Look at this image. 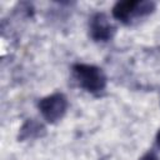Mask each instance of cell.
<instances>
[{
  "mask_svg": "<svg viewBox=\"0 0 160 160\" xmlns=\"http://www.w3.org/2000/svg\"><path fill=\"white\" fill-rule=\"evenodd\" d=\"M78 84L89 92H99L105 89L106 76L102 70L94 65L76 64L72 68Z\"/></svg>",
  "mask_w": 160,
  "mask_h": 160,
  "instance_id": "6da1fadb",
  "label": "cell"
},
{
  "mask_svg": "<svg viewBox=\"0 0 160 160\" xmlns=\"http://www.w3.org/2000/svg\"><path fill=\"white\" fill-rule=\"evenodd\" d=\"M156 144L160 146V130H159V132H158V135H156Z\"/></svg>",
  "mask_w": 160,
  "mask_h": 160,
  "instance_id": "8992f818",
  "label": "cell"
},
{
  "mask_svg": "<svg viewBox=\"0 0 160 160\" xmlns=\"http://www.w3.org/2000/svg\"><path fill=\"white\" fill-rule=\"evenodd\" d=\"M140 160H158V158H156V155H155L154 152H148V154L144 155Z\"/></svg>",
  "mask_w": 160,
  "mask_h": 160,
  "instance_id": "5b68a950",
  "label": "cell"
},
{
  "mask_svg": "<svg viewBox=\"0 0 160 160\" xmlns=\"http://www.w3.org/2000/svg\"><path fill=\"white\" fill-rule=\"evenodd\" d=\"M68 108V100L62 94H52L39 101V109L44 119L49 122L60 120Z\"/></svg>",
  "mask_w": 160,
  "mask_h": 160,
  "instance_id": "3957f363",
  "label": "cell"
},
{
  "mask_svg": "<svg viewBox=\"0 0 160 160\" xmlns=\"http://www.w3.org/2000/svg\"><path fill=\"white\" fill-rule=\"evenodd\" d=\"M155 8L154 2L150 1H136V0H125L118 1L112 8V15L115 19L122 22H130L134 18L150 14Z\"/></svg>",
  "mask_w": 160,
  "mask_h": 160,
  "instance_id": "7a4b0ae2",
  "label": "cell"
},
{
  "mask_svg": "<svg viewBox=\"0 0 160 160\" xmlns=\"http://www.w3.org/2000/svg\"><path fill=\"white\" fill-rule=\"evenodd\" d=\"M89 29L91 38L96 41H106L111 39L114 34V26L110 24L109 19L102 12H98L91 18Z\"/></svg>",
  "mask_w": 160,
  "mask_h": 160,
  "instance_id": "277c9868",
  "label": "cell"
}]
</instances>
